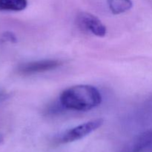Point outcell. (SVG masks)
Wrapping results in <instances>:
<instances>
[{
    "instance_id": "cell-1",
    "label": "cell",
    "mask_w": 152,
    "mask_h": 152,
    "mask_svg": "<svg viewBox=\"0 0 152 152\" xmlns=\"http://www.w3.org/2000/svg\"><path fill=\"white\" fill-rule=\"evenodd\" d=\"M63 108L71 111H87L99 106L102 95L96 88L90 85H77L64 91L59 97Z\"/></svg>"
},
{
    "instance_id": "cell-2",
    "label": "cell",
    "mask_w": 152,
    "mask_h": 152,
    "mask_svg": "<svg viewBox=\"0 0 152 152\" xmlns=\"http://www.w3.org/2000/svg\"><path fill=\"white\" fill-rule=\"evenodd\" d=\"M103 123V119L98 118L79 125V126L65 132L61 136L60 140H59L60 142L68 143V142H72L83 139L85 137L88 136L91 133L101 127Z\"/></svg>"
},
{
    "instance_id": "cell-3",
    "label": "cell",
    "mask_w": 152,
    "mask_h": 152,
    "mask_svg": "<svg viewBox=\"0 0 152 152\" xmlns=\"http://www.w3.org/2000/svg\"><path fill=\"white\" fill-rule=\"evenodd\" d=\"M77 20L79 27L83 31L91 33L98 37H103L106 35V27L94 15L87 12H81L77 16Z\"/></svg>"
},
{
    "instance_id": "cell-4",
    "label": "cell",
    "mask_w": 152,
    "mask_h": 152,
    "mask_svg": "<svg viewBox=\"0 0 152 152\" xmlns=\"http://www.w3.org/2000/svg\"><path fill=\"white\" fill-rule=\"evenodd\" d=\"M61 65L60 61L56 59H42L23 64L19 68V71L24 75H32L52 71Z\"/></svg>"
},
{
    "instance_id": "cell-5",
    "label": "cell",
    "mask_w": 152,
    "mask_h": 152,
    "mask_svg": "<svg viewBox=\"0 0 152 152\" xmlns=\"http://www.w3.org/2000/svg\"><path fill=\"white\" fill-rule=\"evenodd\" d=\"M152 145V130L146 131L140 134L135 140L132 151L142 152Z\"/></svg>"
},
{
    "instance_id": "cell-6",
    "label": "cell",
    "mask_w": 152,
    "mask_h": 152,
    "mask_svg": "<svg viewBox=\"0 0 152 152\" xmlns=\"http://www.w3.org/2000/svg\"><path fill=\"white\" fill-rule=\"evenodd\" d=\"M27 5L28 0H0V11H21Z\"/></svg>"
},
{
    "instance_id": "cell-7",
    "label": "cell",
    "mask_w": 152,
    "mask_h": 152,
    "mask_svg": "<svg viewBox=\"0 0 152 152\" xmlns=\"http://www.w3.org/2000/svg\"><path fill=\"white\" fill-rule=\"evenodd\" d=\"M108 3L111 11L115 15L127 12L133 6L132 0H108Z\"/></svg>"
},
{
    "instance_id": "cell-8",
    "label": "cell",
    "mask_w": 152,
    "mask_h": 152,
    "mask_svg": "<svg viewBox=\"0 0 152 152\" xmlns=\"http://www.w3.org/2000/svg\"><path fill=\"white\" fill-rule=\"evenodd\" d=\"M2 39L7 42H17V38H16V35L13 33L7 31L4 34H2Z\"/></svg>"
},
{
    "instance_id": "cell-9",
    "label": "cell",
    "mask_w": 152,
    "mask_h": 152,
    "mask_svg": "<svg viewBox=\"0 0 152 152\" xmlns=\"http://www.w3.org/2000/svg\"><path fill=\"white\" fill-rule=\"evenodd\" d=\"M4 97H5V95H4V94L0 93V100L4 99Z\"/></svg>"
},
{
    "instance_id": "cell-10",
    "label": "cell",
    "mask_w": 152,
    "mask_h": 152,
    "mask_svg": "<svg viewBox=\"0 0 152 152\" xmlns=\"http://www.w3.org/2000/svg\"><path fill=\"white\" fill-rule=\"evenodd\" d=\"M129 152H134V151H129Z\"/></svg>"
},
{
    "instance_id": "cell-11",
    "label": "cell",
    "mask_w": 152,
    "mask_h": 152,
    "mask_svg": "<svg viewBox=\"0 0 152 152\" xmlns=\"http://www.w3.org/2000/svg\"></svg>"
}]
</instances>
